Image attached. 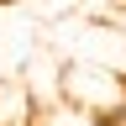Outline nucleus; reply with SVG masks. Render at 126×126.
Listing matches in <instances>:
<instances>
[{"label":"nucleus","instance_id":"f257e3e1","mask_svg":"<svg viewBox=\"0 0 126 126\" xmlns=\"http://www.w3.org/2000/svg\"><path fill=\"white\" fill-rule=\"evenodd\" d=\"M37 121V100H32L26 79H5L0 84V126H32Z\"/></svg>","mask_w":126,"mask_h":126},{"label":"nucleus","instance_id":"f03ea898","mask_svg":"<svg viewBox=\"0 0 126 126\" xmlns=\"http://www.w3.org/2000/svg\"><path fill=\"white\" fill-rule=\"evenodd\" d=\"M32 126H110L105 116H94V110H84V105H53V110H37V121Z\"/></svg>","mask_w":126,"mask_h":126}]
</instances>
